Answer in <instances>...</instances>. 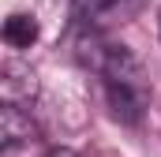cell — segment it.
<instances>
[{"label": "cell", "mask_w": 161, "mask_h": 157, "mask_svg": "<svg viewBox=\"0 0 161 157\" xmlns=\"http://www.w3.org/2000/svg\"><path fill=\"white\" fill-rule=\"evenodd\" d=\"M38 138V123L30 120V112H23L19 105H8L0 109V142L4 150H15V146H30Z\"/></svg>", "instance_id": "2"}, {"label": "cell", "mask_w": 161, "mask_h": 157, "mask_svg": "<svg viewBox=\"0 0 161 157\" xmlns=\"http://www.w3.org/2000/svg\"><path fill=\"white\" fill-rule=\"evenodd\" d=\"M127 0H71V8H75V15L86 19V23H94V19H105V15H113V11H120Z\"/></svg>", "instance_id": "4"}, {"label": "cell", "mask_w": 161, "mask_h": 157, "mask_svg": "<svg viewBox=\"0 0 161 157\" xmlns=\"http://www.w3.org/2000/svg\"><path fill=\"white\" fill-rule=\"evenodd\" d=\"M105 78V97H109V109L120 123H142L146 116V105H150V82L142 75V64L135 60V52L127 45H109V56H105V68L97 71Z\"/></svg>", "instance_id": "1"}, {"label": "cell", "mask_w": 161, "mask_h": 157, "mask_svg": "<svg viewBox=\"0 0 161 157\" xmlns=\"http://www.w3.org/2000/svg\"><path fill=\"white\" fill-rule=\"evenodd\" d=\"M4 41H8L11 49H30V45L38 41V19L26 15V11L8 15V19H4Z\"/></svg>", "instance_id": "3"}, {"label": "cell", "mask_w": 161, "mask_h": 157, "mask_svg": "<svg viewBox=\"0 0 161 157\" xmlns=\"http://www.w3.org/2000/svg\"><path fill=\"white\" fill-rule=\"evenodd\" d=\"M45 157H79V154H75V150H68V146H60V150H49Z\"/></svg>", "instance_id": "5"}]
</instances>
